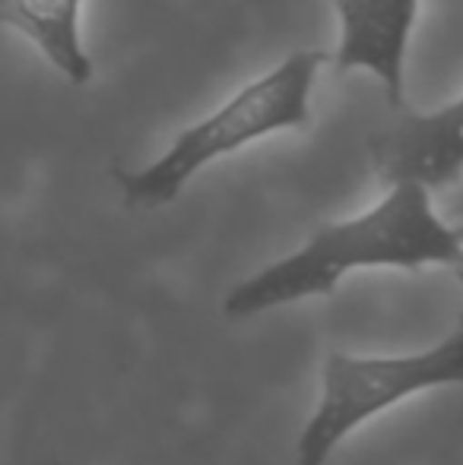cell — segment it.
Segmentation results:
<instances>
[{
	"mask_svg": "<svg viewBox=\"0 0 463 465\" xmlns=\"http://www.w3.org/2000/svg\"><path fill=\"white\" fill-rule=\"evenodd\" d=\"M463 270L460 228L438 215L432 190L394 184L388 193L343 222L317 228L298 251L241 279L223 298L226 320H251L286 304L334 294L358 270Z\"/></svg>",
	"mask_w": 463,
	"mask_h": 465,
	"instance_id": "6da1fadb",
	"label": "cell"
},
{
	"mask_svg": "<svg viewBox=\"0 0 463 465\" xmlns=\"http://www.w3.org/2000/svg\"><path fill=\"white\" fill-rule=\"evenodd\" d=\"M327 54L317 48L292 51L286 61L241 86L213 114L185 127L172 146L136 172H117V187L130 206H168L206 165L273 134L311 124V89Z\"/></svg>",
	"mask_w": 463,
	"mask_h": 465,
	"instance_id": "7a4b0ae2",
	"label": "cell"
},
{
	"mask_svg": "<svg viewBox=\"0 0 463 465\" xmlns=\"http://www.w3.org/2000/svg\"><path fill=\"white\" fill-rule=\"evenodd\" d=\"M441 386H463V330L403 355L330 351L321 368V399L298 434L296 465H327L352 430Z\"/></svg>",
	"mask_w": 463,
	"mask_h": 465,
	"instance_id": "3957f363",
	"label": "cell"
},
{
	"mask_svg": "<svg viewBox=\"0 0 463 465\" xmlns=\"http://www.w3.org/2000/svg\"><path fill=\"white\" fill-rule=\"evenodd\" d=\"M371 165L388 187L435 190L463 181V95L435 111H403L371 136Z\"/></svg>",
	"mask_w": 463,
	"mask_h": 465,
	"instance_id": "277c9868",
	"label": "cell"
},
{
	"mask_svg": "<svg viewBox=\"0 0 463 465\" xmlns=\"http://www.w3.org/2000/svg\"><path fill=\"white\" fill-rule=\"evenodd\" d=\"M340 19L334 70H368L394 108H403V74L419 0H334Z\"/></svg>",
	"mask_w": 463,
	"mask_h": 465,
	"instance_id": "5b68a950",
	"label": "cell"
},
{
	"mask_svg": "<svg viewBox=\"0 0 463 465\" xmlns=\"http://www.w3.org/2000/svg\"><path fill=\"white\" fill-rule=\"evenodd\" d=\"M83 0H0V19L29 38L38 54L74 86L93 80V57L80 32Z\"/></svg>",
	"mask_w": 463,
	"mask_h": 465,
	"instance_id": "8992f818",
	"label": "cell"
},
{
	"mask_svg": "<svg viewBox=\"0 0 463 465\" xmlns=\"http://www.w3.org/2000/svg\"><path fill=\"white\" fill-rule=\"evenodd\" d=\"M448 222L463 225V181L451 190V196H448Z\"/></svg>",
	"mask_w": 463,
	"mask_h": 465,
	"instance_id": "52a82bcc",
	"label": "cell"
},
{
	"mask_svg": "<svg viewBox=\"0 0 463 465\" xmlns=\"http://www.w3.org/2000/svg\"><path fill=\"white\" fill-rule=\"evenodd\" d=\"M460 228V241H463V225H458ZM458 276H460V285H463V270H458ZM460 330H463V307H460Z\"/></svg>",
	"mask_w": 463,
	"mask_h": 465,
	"instance_id": "ba28073f",
	"label": "cell"
}]
</instances>
